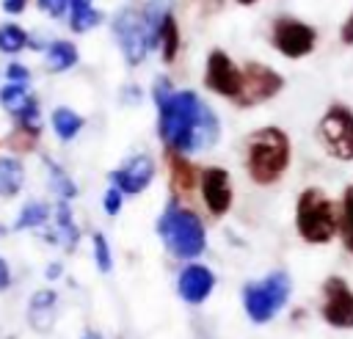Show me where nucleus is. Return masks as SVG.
<instances>
[{
	"label": "nucleus",
	"instance_id": "nucleus-25",
	"mask_svg": "<svg viewBox=\"0 0 353 339\" xmlns=\"http://www.w3.org/2000/svg\"><path fill=\"white\" fill-rule=\"evenodd\" d=\"M25 47H30V36H28V30H25L22 25H17V22L0 25V52L17 55V52H22Z\"/></svg>",
	"mask_w": 353,
	"mask_h": 339
},
{
	"label": "nucleus",
	"instance_id": "nucleus-27",
	"mask_svg": "<svg viewBox=\"0 0 353 339\" xmlns=\"http://www.w3.org/2000/svg\"><path fill=\"white\" fill-rule=\"evenodd\" d=\"M91 248H94V262H97V267H99L102 273H110V270H113V256H110V245H108V240H105L102 232H94V234H91Z\"/></svg>",
	"mask_w": 353,
	"mask_h": 339
},
{
	"label": "nucleus",
	"instance_id": "nucleus-10",
	"mask_svg": "<svg viewBox=\"0 0 353 339\" xmlns=\"http://www.w3.org/2000/svg\"><path fill=\"white\" fill-rule=\"evenodd\" d=\"M320 314L331 328H339V331L353 328V289L342 276H328L323 281Z\"/></svg>",
	"mask_w": 353,
	"mask_h": 339
},
{
	"label": "nucleus",
	"instance_id": "nucleus-22",
	"mask_svg": "<svg viewBox=\"0 0 353 339\" xmlns=\"http://www.w3.org/2000/svg\"><path fill=\"white\" fill-rule=\"evenodd\" d=\"M50 220V204L47 201H28L22 207V212L14 220V232H25V229H39Z\"/></svg>",
	"mask_w": 353,
	"mask_h": 339
},
{
	"label": "nucleus",
	"instance_id": "nucleus-33",
	"mask_svg": "<svg viewBox=\"0 0 353 339\" xmlns=\"http://www.w3.org/2000/svg\"><path fill=\"white\" fill-rule=\"evenodd\" d=\"M339 39H342V44H353V8H350V14L345 17V22H342V28H339Z\"/></svg>",
	"mask_w": 353,
	"mask_h": 339
},
{
	"label": "nucleus",
	"instance_id": "nucleus-5",
	"mask_svg": "<svg viewBox=\"0 0 353 339\" xmlns=\"http://www.w3.org/2000/svg\"><path fill=\"white\" fill-rule=\"evenodd\" d=\"M292 292V281L284 270H273L256 281H248L243 287V309L245 317L256 325L270 322L276 314H281V309L287 306Z\"/></svg>",
	"mask_w": 353,
	"mask_h": 339
},
{
	"label": "nucleus",
	"instance_id": "nucleus-3",
	"mask_svg": "<svg viewBox=\"0 0 353 339\" xmlns=\"http://www.w3.org/2000/svg\"><path fill=\"white\" fill-rule=\"evenodd\" d=\"M157 234H160L163 245L182 262L201 256L207 248V232H204L201 218L193 209L182 207L179 198H171L163 207V212L157 218Z\"/></svg>",
	"mask_w": 353,
	"mask_h": 339
},
{
	"label": "nucleus",
	"instance_id": "nucleus-24",
	"mask_svg": "<svg viewBox=\"0 0 353 339\" xmlns=\"http://www.w3.org/2000/svg\"><path fill=\"white\" fill-rule=\"evenodd\" d=\"M52 130L61 141H72L83 130V116H77L72 107H55L52 110Z\"/></svg>",
	"mask_w": 353,
	"mask_h": 339
},
{
	"label": "nucleus",
	"instance_id": "nucleus-12",
	"mask_svg": "<svg viewBox=\"0 0 353 339\" xmlns=\"http://www.w3.org/2000/svg\"><path fill=\"white\" fill-rule=\"evenodd\" d=\"M199 193H201V201H204L207 212L215 215V218H223L232 209V201H234L229 171L221 168V165L201 168V174H199Z\"/></svg>",
	"mask_w": 353,
	"mask_h": 339
},
{
	"label": "nucleus",
	"instance_id": "nucleus-31",
	"mask_svg": "<svg viewBox=\"0 0 353 339\" xmlns=\"http://www.w3.org/2000/svg\"><path fill=\"white\" fill-rule=\"evenodd\" d=\"M152 94H154V102H157V105H163V102H165V99L174 94V83H171L165 74H160V77L154 80V88H152Z\"/></svg>",
	"mask_w": 353,
	"mask_h": 339
},
{
	"label": "nucleus",
	"instance_id": "nucleus-34",
	"mask_svg": "<svg viewBox=\"0 0 353 339\" xmlns=\"http://www.w3.org/2000/svg\"><path fill=\"white\" fill-rule=\"evenodd\" d=\"M0 8L6 14H11V17H17V14H22L28 8V0H0Z\"/></svg>",
	"mask_w": 353,
	"mask_h": 339
},
{
	"label": "nucleus",
	"instance_id": "nucleus-16",
	"mask_svg": "<svg viewBox=\"0 0 353 339\" xmlns=\"http://www.w3.org/2000/svg\"><path fill=\"white\" fill-rule=\"evenodd\" d=\"M165 157H168V182H171V190L176 196H190V190L199 187V174L201 171H196V165L182 152L168 149Z\"/></svg>",
	"mask_w": 353,
	"mask_h": 339
},
{
	"label": "nucleus",
	"instance_id": "nucleus-20",
	"mask_svg": "<svg viewBox=\"0 0 353 339\" xmlns=\"http://www.w3.org/2000/svg\"><path fill=\"white\" fill-rule=\"evenodd\" d=\"M33 102H36V96L28 91V83H6V85L0 88V105H3V110H8L14 119H17L22 110H28Z\"/></svg>",
	"mask_w": 353,
	"mask_h": 339
},
{
	"label": "nucleus",
	"instance_id": "nucleus-15",
	"mask_svg": "<svg viewBox=\"0 0 353 339\" xmlns=\"http://www.w3.org/2000/svg\"><path fill=\"white\" fill-rule=\"evenodd\" d=\"M55 306H58L55 289H50V287L36 289L28 300V325L39 333H50L55 325Z\"/></svg>",
	"mask_w": 353,
	"mask_h": 339
},
{
	"label": "nucleus",
	"instance_id": "nucleus-36",
	"mask_svg": "<svg viewBox=\"0 0 353 339\" xmlns=\"http://www.w3.org/2000/svg\"><path fill=\"white\" fill-rule=\"evenodd\" d=\"M85 8H91V0H69V11L74 14V11H85Z\"/></svg>",
	"mask_w": 353,
	"mask_h": 339
},
{
	"label": "nucleus",
	"instance_id": "nucleus-2",
	"mask_svg": "<svg viewBox=\"0 0 353 339\" xmlns=\"http://www.w3.org/2000/svg\"><path fill=\"white\" fill-rule=\"evenodd\" d=\"M290 157H292L290 135L281 127H259L245 138L243 163L254 185H262V187L276 185L287 174Z\"/></svg>",
	"mask_w": 353,
	"mask_h": 339
},
{
	"label": "nucleus",
	"instance_id": "nucleus-30",
	"mask_svg": "<svg viewBox=\"0 0 353 339\" xmlns=\"http://www.w3.org/2000/svg\"><path fill=\"white\" fill-rule=\"evenodd\" d=\"M121 196H124V193H121L119 187H108V193H105V198H102V207H105L108 215H119V212H121V204H124Z\"/></svg>",
	"mask_w": 353,
	"mask_h": 339
},
{
	"label": "nucleus",
	"instance_id": "nucleus-19",
	"mask_svg": "<svg viewBox=\"0 0 353 339\" xmlns=\"http://www.w3.org/2000/svg\"><path fill=\"white\" fill-rule=\"evenodd\" d=\"M160 55L165 63H174L176 55H179V47H182V36H179V22L176 17L171 14V8L165 11L163 22H160Z\"/></svg>",
	"mask_w": 353,
	"mask_h": 339
},
{
	"label": "nucleus",
	"instance_id": "nucleus-13",
	"mask_svg": "<svg viewBox=\"0 0 353 339\" xmlns=\"http://www.w3.org/2000/svg\"><path fill=\"white\" fill-rule=\"evenodd\" d=\"M110 182L124 196H138V193H143L154 182V160L149 154H143V152L132 154L116 171H110Z\"/></svg>",
	"mask_w": 353,
	"mask_h": 339
},
{
	"label": "nucleus",
	"instance_id": "nucleus-23",
	"mask_svg": "<svg viewBox=\"0 0 353 339\" xmlns=\"http://www.w3.org/2000/svg\"><path fill=\"white\" fill-rule=\"evenodd\" d=\"M339 240L347 254H353V185L342 190L339 201Z\"/></svg>",
	"mask_w": 353,
	"mask_h": 339
},
{
	"label": "nucleus",
	"instance_id": "nucleus-14",
	"mask_svg": "<svg viewBox=\"0 0 353 339\" xmlns=\"http://www.w3.org/2000/svg\"><path fill=\"white\" fill-rule=\"evenodd\" d=\"M215 289V273L207 267V265H199V262H190L179 270L176 276V292L185 303L190 306H199L204 303Z\"/></svg>",
	"mask_w": 353,
	"mask_h": 339
},
{
	"label": "nucleus",
	"instance_id": "nucleus-37",
	"mask_svg": "<svg viewBox=\"0 0 353 339\" xmlns=\"http://www.w3.org/2000/svg\"><path fill=\"white\" fill-rule=\"evenodd\" d=\"M63 273V267H61V262H50V267H47V278H58Z\"/></svg>",
	"mask_w": 353,
	"mask_h": 339
},
{
	"label": "nucleus",
	"instance_id": "nucleus-35",
	"mask_svg": "<svg viewBox=\"0 0 353 339\" xmlns=\"http://www.w3.org/2000/svg\"><path fill=\"white\" fill-rule=\"evenodd\" d=\"M8 287H11V267H8V262L0 256V292L8 289Z\"/></svg>",
	"mask_w": 353,
	"mask_h": 339
},
{
	"label": "nucleus",
	"instance_id": "nucleus-29",
	"mask_svg": "<svg viewBox=\"0 0 353 339\" xmlns=\"http://www.w3.org/2000/svg\"><path fill=\"white\" fill-rule=\"evenodd\" d=\"M39 11L47 14L50 19H61L66 11H69V0H36Z\"/></svg>",
	"mask_w": 353,
	"mask_h": 339
},
{
	"label": "nucleus",
	"instance_id": "nucleus-4",
	"mask_svg": "<svg viewBox=\"0 0 353 339\" xmlns=\"http://www.w3.org/2000/svg\"><path fill=\"white\" fill-rule=\"evenodd\" d=\"M295 229L309 245H328L339 234V209L320 187H303L295 201Z\"/></svg>",
	"mask_w": 353,
	"mask_h": 339
},
{
	"label": "nucleus",
	"instance_id": "nucleus-21",
	"mask_svg": "<svg viewBox=\"0 0 353 339\" xmlns=\"http://www.w3.org/2000/svg\"><path fill=\"white\" fill-rule=\"evenodd\" d=\"M52 237L61 240L66 251H74V245H77V240H80V232H77V226H74V220H72L69 201H63V198H61L58 207H55V232H52Z\"/></svg>",
	"mask_w": 353,
	"mask_h": 339
},
{
	"label": "nucleus",
	"instance_id": "nucleus-40",
	"mask_svg": "<svg viewBox=\"0 0 353 339\" xmlns=\"http://www.w3.org/2000/svg\"><path fill=\"white\" fill-rule=\"evenodd\" d=\"M0 234H6V229H3V226H0Z\"/></svg>",
	"mask_w": 353,
	"mask_h": 339
},
{
	"label": "nucleus",
	"instance_id": "nucleus-32",
	"mask_svg": "<svg viewBox=\"0 0 353 339\" xmlns=\"http://www.w3.org/2000/svg\"><path fill=\"white\" fill-rule=\"evenodd\" d=\"M6 77H8V83H28L30 80V72H28V66L25 63H8L6 66Z\"/></svg>",
	"mask_w": 353,
	"mask_h": 339
},
{
	"label": "nucleus",
	"instance_id": "nucleus-7",
	"mask_svg": "<svg viewBox=\"0 0 353 339\" xmlns=\"http://www.w3.org/2000/svg\"><path fill=\"white\" fill-rule=\"evenodd\" d=\"M270 44L284 58H306L317 47V30L298 17H276L270 25Z\"/></svg>",
	"mask_w": 353,
	"mask_h": 339
},
{
	"label": "nucleus",
	"instance_id": "nucleus-18",
	"mask_svg": "<svg viewBox=\"0 0 353 339\" xmlns=\"http://www.w3.org/2000/svg\"><path fill=\"white\" fill-rule=\"evenodd\" d=\"M25 187V165L19 157H0V198H14Z\"/></svg>",
	"mask_w": 353,
	"mask_h": 339
},
{
	"label": "nucleus",
	"instance_id": "nucleus-26",
	"mask_svg": "<svg viewBox=\"0 0 353 339\" xmlns=\"http://www.w3.org/2000/svg\"><path fill=\"white\" fill-rule=\"evenodd\" d=\"M44 165H47V171H50V185H52L55 196H58V198H63V201H69V198L77 193L74 182H72V179L63 174V168H61V165H55L52 160H47Z\"/></svg>",
	"mask_w": 353,
	"mask_h": 339
},
{
	"label": "nucleus",
	"instance_id": "nucleus-17",
	"mask_svg": "<svg viewBox=\"0 0 353 339\" xmlns=\"http://www.w3.org/2000/svg\"><path fill=\"white\" fill-rule=\"evenodd\" d=\"M77 47L72 44V41H66V39H58V41H50V47L44 50V66L50 69V72H55V74H61V72H69L74 63H77Z\"/></svg>",
	"mask_w": 353,
	"mask_h": 339
},
{
	"label": "nucleus",
	"instance_id": "nucleus-38",
	"mask_svg": "<svg viewBox=\"0 0 353 339\" xmlns=\"http://www.w3.org/2000/svg\"><path fill=\"white\" fill-rule=\"evenodd\" d=\"M83 339H102V336H99L97 331H85V333H83Z\"/></svg>",
	"mask_w": 353,
	"mask_h": 339
},
{
	"label": "nucleus",
	"instance_id": "nucleus-6",
	"mask_svg": "<svg viewBox=\"0 0 353 339\" xmlns=\"http://www.w3.org/2000/svg\"><path fill=\"white\" fill-rule=\"evenodd\" d=\"M317 138L328 157L350 163L353 160V110L342 102H331L317 121Z\"/></svg>",
	"mask_w": 353,
	"mask_h": 339
},
{
	"label": "nucleus",
	"instance_id": "nucleus-11",
	"mask_svg": "<svg viewBox=\"0 0 353 339\" xmlns=\"http://www.w3.org/2000/svg\"><path fill=\"white\" fill-rule=\"evenodd\" d=\"M243 83V66H237L223 50H212L204 63V88L234 102Z\"/></svg>",
	"mask_w": 353,
	"mask_h": 339
},
{
	"label": "nucleus",
	"instance_id": "nucleus-8",
	"mask_svg": "<svg viewBox=\"0 0 353 339\" xmlns=\"http://www.w3.org/2000/svg\"><path fill=\"white\" fill-rule=\"evenodd\" d=\"M281 88H284V77L273 66L262 61H248L243 66V83H240V94L234 96V105L237 107L262 105L276 94H281Z\"/></svg>",
	"mask_w": 353,
	"mask_h": 339
},
{
	"label": "nucleus",
	"instance_id": "nucleus-9",
	"mask_svg": "<svg viewBox=\"0 0 353 339\" xmlns=\"http://www.w3.org/2000/svg\"><path fill=\"white\" fill-rule=\"evenodd\" d=\"M113 33L119 39V47H121V55L130 66H138L143 63L146 52H149V41H146V28H143V11L135 8V6H127L116 14V22H113Z\"/></svg>",
	"mask_w": 353,
	"mask_h": 339
},
{
	"label": "nucleus",
	"instance_id": "nucleus-28",
	"mask_svg": "<svg viewBox=\"0 0 353 339\" xmlns=\"http://www.w3.org/2000/svg\"><path fill=\"white\" fill-rule=\"evenodd\" d=\"M102 22V14L91 6V8H85V11H74L72 17H69V28L74 30V33H88L91 28H97Z\"/></svg>",
	"mask_w": 353,
	"mask_h": 339
},
{
	"label": "nucleus",
	"instance_id": "nucleus-1",
	"mask_svg": "<svg viewBox=\"0 0 353 339\" xmlns=\"http://www.w3.org/2000/svg\"><path fill=\"white\" fill-rule=\"evenodd\" d=\"M157 135L168 149L196 154L215 146L221 124L196 91H174L163 105H157Z\"/></svg>",
	"mask_w": 353,
	"mask_h": 339
},
{
	"label": "nucleus",
	"instance_id": "nucleus-39",
	"mask_svg": "<svg viewBox=\"0 0 353 339\" xmlns=\"http://www.w3.org/2000/svg\"><path fill=\"white\" fill-rule=\"evenodd\" d=\"M237 6H254V3H259V0H234Z\"/></svg>",
	"mask_w": 353,
	"mask_h": 339
}]
</instances>
